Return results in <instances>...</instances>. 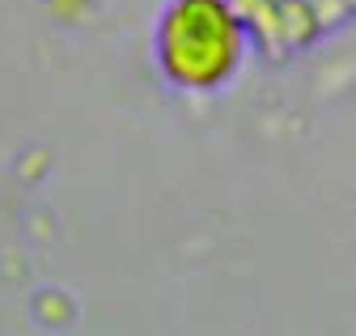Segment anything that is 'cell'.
I'll return each instance as SVG.
<instances>
[{
	"label": "cell",
	"mask_w": 356,
	"mask_h": 336,
	"mask_svg": "<svg viewBox=\"0 0 356 336\" xmlns=\"http://www.w3.org/2000/svg\"><path fill=\"white\" fill-rule=\"evenodd\" d=\"M246 26L229 0H170L157 17V64L183 90H216L238 72Z\"/></svg>",
	"instance_id": "1"
}]
</instances>
